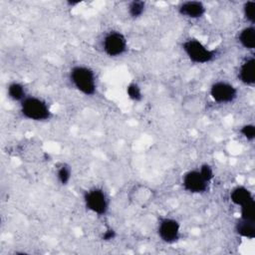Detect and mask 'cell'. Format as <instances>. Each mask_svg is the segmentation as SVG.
Instances as JSON below:
<instances>
[{"instance_id": "cell-4", "label": "cell", "mask_w": 255, "mask_h": 255, "mask_svg": "<svg viewBox=\"0 0 255 255\" xmlns=\"http://www.w3.org/2000/svg\"><path fill=\"white\" fill-rule=\"evenodd\" d=\"M83 200L86 208L98 216H105L110 209L109 196L102 187L93 186L85 190Z\"/></svg>"}, {"instance_id": "cell-20", "label": "cell", "mask_w": 255, "mask_h": 255, "mask_svg": "<svg viewBox=\"0 0 255 255\" xmlns=\"http://www.w3.org/2000/svg\"><path fill=\"white\" fill-rule=\"evenodd\" d=\"M126 92H127V95L128 97V99L133 101V102H140L143 98L142 90H141L140 86L135 82L129 83L127 86Z\"/></svg>"}, {"instance_id": "cell-6", "label": "cell", "mask_w": 255, "mask_h": 255, "mask_svg": "<svg viewBox=\"0 0 255 255\" xmlns=\"http://www.w3.org/2000/svg\"><path fill=\"white\" fill-rule=\"evenodd\" d=\"M156 233L160 241L165 244H174L181 237V226L177 219L170 216H161L156 224Z\"/></svg>"}, {"instance_id": "cell-11", "label": "cell", "mask_w": 255, "mask_h": 255, "mask_svg": "<svg viewBox=\"0 0 255 255\" xmlns=\"http://www.w3.org/2000/svg\"><path fill=\"white\" fill-rule=\"evenodd\" d=\"M238 80L247 87H253L255 84V58L248 56L240 63L237 72Z\"/></svg>"}, {"instance_id": "cell-21", "label": "cell", "mask_w": 255, "mask_h": 255, "mask_svg": "<svg viewBox=\"0 0 255 255\" xmlns=\"http://www.w3.org/2000/svg\"><path fill=\"white\" fill-rule=\"evenodd\" d=\"M239 211H240L239 218L255 222V200L240 206Z\"/></svg>"}, {"instance_id": "cell-13", "label": "cell", "mask_w": 255, "mask_h": 255, "mask_svg": "<svg viewBox=\"0 0 255 255\" xmlns=\"http://www.w3.org/2000/svg\"><path fill=\"white\" fill-rule=\"evenodd\" d=\"M181 109L188 115H198L204 110L203 99L195 94L186 95L181 100Z\"/></svg>"}, {"instance_id": "cell-24", "label": "cell", "mask_w": 255, "mask_h": 255, "mask_svg": "<svg viewBox=\"0 0 255 255\" xmlns=\"http://www.w3.org/2000/svg\"><path fill=\"white\" fill-rule=\"evenodd\" d=\"M117 236V233L114 229L112 228H109L107 230H105V232L103 233V236H102V239L105 240V241H111L113 239H115Z\"/></svg>"}, {"instance_id": "cell-17", "label": "cell", "mask_w": 255, "mask_h": 255, "mask_svg": "<svg viewBox=\"0 0 255 255\" xmlns=\"http://www.w3.org/2000/svg\"><path fill=\"white\" fill-rule=\"evenodd\" d=\"M56 177L61 185L69 184L72 178V168L66 162H61L56 167Z\"/></svg>"}, {"instance_id": "cell-10", "label": "cell", "mask_w": 255, "mask_h": 255, "mask_svg": "<svg viewBox=\"0 0 255 255\" xmlns=\"http://www.w3.org/2000/svg\"><path fill=\"white\" fill-rule=\"evenodd\" d=\"M207 8L205 4L201 1L188 0L180 2L177 6V12L183 18L189 20H198L204 17Z\"/></svg>"}, {"instance_id": "cell-9", "label": "cell", "mask_w": 255, "mask_h": 255, "mask_svg": "<svg viewBox=\"0 0 255 255\" xmlns=\"http://www.w3.org/2000/svg\"><path fill=\"white\" fill-rule=\"evenodd\" d=\"M128 198L132 205L146 208L155 199V191L146 184L136 183L128 190Z\"/></svg>"}, {"instance_id": "cell-16", "label": "cell", "mask_w": 255, "mask_h": 255, "mask_svg": "<svg viewBox=\"0 0 255 255\" xmlns=\"http://www.w3.org/2000/svg\"><path fill=\"white\" fill-rule=\"evenodd\" d=\"M234 230H235L236 234L240 237H243L246 239H254V237H255V222L238 218V220L235 222Z\"/></svg>"}, {"instance_id": "cell-2", "label": "cell", "mask_w": 255, "mask_h": 255, "mask_svg": "<svg viewBox=\"0 0 255 255\" xmlns=\"http://www.w3.org/2000/svg\"><path fill=\"white\" fill-rule=\"evenodd\" d=\"M181 49L186 58L193 64L206 65L218 56L216 49H211L196 38H187L181 43Z\"/></svg>"}, {"instance_id": "cell-8", "label": "cell", "mask_w": 255, "mask_h": 255, "mask_svg": "<svg viewBox=\"0 0 255 255\" xmlns=\"http://www.w3.org/2000/svg\"><path fill=\"white\" fill-rule=\"evenodd\" d=\"M209 182H207L198 168L187 170L182 174L181 185L183 189L190 194H203L209 189Z\"/></svg>"}, {"instance_id": "cell-18", "label": "cell", "mask_w": 255, "mask_h": 255, "mask_svg": "<svg viewBox=\"0 0 255 255\" xmlns=\"http://www.w3.org/2000/svg\"><path fill=\"white\" fill-rule=\"evenodd\" d=\"M146 9V3L140 0H133L130 1L128 5V13L130 18L137 19L141 17Z\"/></svg>"}, {"instance_id": "cell-3", "label": "cell", "mask_w": 255, "mask_h": 255, "mask_svg": "<svg viewBox=\"0 0 255 255\" xmlns=\"http://www.w3.org/2000/svg\"><path fill=\"white\" fill-rule=\"evenodd\" d=\"M19 105L21 116L29 121L47 122L53 116L47 101L37 96L29 95Z\"/></svg>"}, {"instance_id": "cell-1", "label": "cell", "mask_w": 255, "mask_h": 255, "mask_svg": "<svg viewBox=\"0 0 255 255\" xmlns=\"http://www.w3.org/2000/svg\"><path fill=\"white\" fill-rule=\"evenodd\" d=\"M69 81L80 94L93 97L97 94V76L92 68L86 65H75L69 71Z\"/></svg>"}, {"instance_id": "cell-15", "label": "cell", "mask_w": 255, "mask_h": 255, "mask_svg": "<svg viewBox=\"0 0 255 255\" xmlns=\"http://www.w3.org/2000/svg\"><path fill=\"white\" fill-rule=\"evenodd\" d=\"M6 92H7V96L8 98L13 101V102H17V103H21L24 99H26L29 95L27 92V89L25 87V85L19 81H12L7 85L6 88Z\"/></svg>"}, {"instance_id": "cell-14", "label": "cell", "mask_w": 255, "mask_h": 255, "mask_svg": "<svg viewBox=\"0 0 255 255\" xmlns=\"http://www.w3.org/2000/svg\"><path fill=\"white\" fill-rule=\"evenodd\" d=\"M237 42L243 49L247 51H253L255 48L254 25H247L246 27L242 28L237 34Z\"/></svg>"}, {"instance_id": "cell-23", "label": "cell", "mask_w": 255, "mask_h": 255, "mask_svg": "<svg viewBox=\"0 0 255 255\" xmlns=\"http://www.w3.org/2000/svg\"><path fill=\"white\" fill-rule=\"evenodd\" d=\"M198 170L207 182L210 183L213 180V178H214V169L209 163H202L198 167Z\"/></svg>"}, {"instance_id": "cell-7", "label": "cell", "mask_w": 255, "mask_h": 255, "mask_svg": "<svg viewBox=\"0 0 255 255\" xmlns=\"http://www.w3.org/2000/svg\"><path fill=\"white\" fill-rule=\"evenodd\" d=\"M209 96L212 101L219 105H227L233 103L238 97V90L237 88L223 80L216 81L212 83L209 88Z\"/></svg>"}, {"instance_id": "cell-5", "label": "cell", "mask_w": 255, "mask_h": 255, "mask_svg": "<svg viewBox=\"0 0 255 255\" xmlns=\"http://www.w3.org/2000/svg\"><path fill=\"white\" fill-rule=\"evenodd\" d=\"M102 50L110 58H118L128 51V39L119 30H110L102 39Z\"/></svg>"}, {"instance_id": "cell-22", "label": "cell", "mask_w": 255, "mask_h": 255, "mask_svg": "<svg viewBox=\"0 0 255 255\" xmlns=\"http://www.w3.org/2000/svg\"><path fill=\"white\" fill-rule=\"evenodd\" d=\"M240 134L248 141L255 139V126L253 124H245L239 128Z\"/></svg>"}, {"instance_id": "cell-19", "label": "cell", "mask_w": 255, "mask_h": 255, "mask_svg": "<svg viewBox=\"0 0 255 255\" xmlns=\"http://www.w3.org/2000/svg\"><path fill=\"white\" fill-rule=\"evenodd\" d=\"M242 13L248 25L255 24V1L249 0L244 2L242 6Z\"/></svg>"}, {"instance_id": "cell-12", "label": "cell", "mask_w": 255, "mask_h": 255, "mask_svg": "<svg viewBox=\"0 0 255 255\" xmlns=\"http://www.w3.org/2000/svg\"><path fill=\"white\" fill-rule=\"evenodd\" d=\"M229 199L238 207L255 200L253 192L245 185L234 186L229 192Z\"/></svg>"}]
</instances>
